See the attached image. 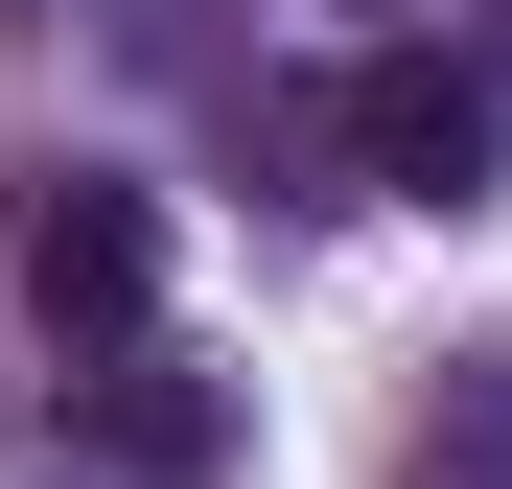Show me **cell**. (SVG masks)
Instances as JSON below:
<instances>
[{"label":"cell","mask_w":512,"mask_h":489,"mask_svg":"<svg viewBox=\"0 0 512 489\" xmlns=\"http://www.w3.org/2000/svg\"><path fill=\"white\" fill-rule=\"evenodd\" d=\"M303 140L350 163V187H396V210H489V163H512V117H489L466 47H373V70H326Z\"/></svg>","instance_id":"obj_1"},{"label":"cell","mask_w":512,"mask_h":489,"mask_svg":"<svg viewBox=\"0 0 512 489\" xmlns=\"http://www.w3.org/2000/svg\"><path fill=\"white\" fill-rule=\"evenodd\" d=\"M24 303H47V326H94V350H117V326L163 303V187H117V163H70V187L24 210Z\"/></svg>","instance_id":"obj_2"},{"label":"cell","mask_w":512,"mask_h":489,"mask_svg":"<svg viewBox=\"0 0 512 489\" xmlns=\"http://www.w3.org/2000/svg\"><path fill=\"white\" fill-rule=\"evenodd\" d=\"M70 420H94V466H140V489H210V466H233V396H210L187 350H140V326L94 350V396H70Z\"/></svg>","instance_id":"obj_3"}]
</instances>
